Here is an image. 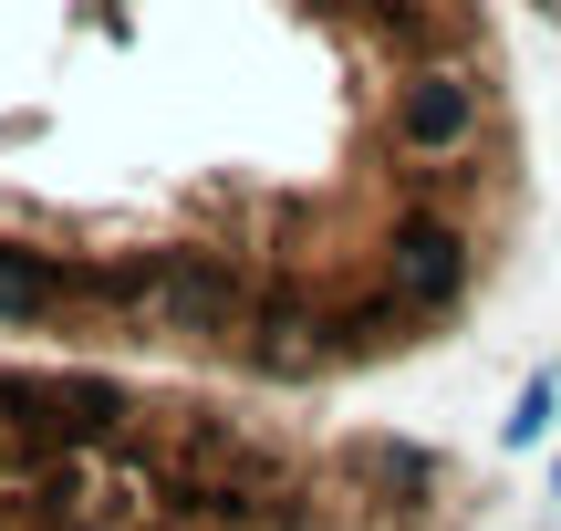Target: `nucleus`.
<instances>
[{
	"instance_id": "nucleus-1",
	"label": "nucleus",
	"mask_w": 561,
	"mask_h": 531,
	"mask_svg": "<svg viewBox=\"0 0 561 531\" xmlns=\"http://www.w3.org/2000/svg\"><path fill=\"white\" fill-rule=\"evenodd\" d=\"M541 428H551V375H530V386H520V417H510V449H530Z\"/></svg>"
},
{
	"instance_id": "nucleus-2",
	"label": "nucleus",
	"mask_w": 561,
	"mask_h": 531,
	"mask_svg": "<svg viewBox=\"0 0 561 531\" xmlns=\"http://www.w3.org/2000/svg\"><path fill=\"white\" fill-rule=\"evenodd\" d=\"M530 11H541V21H561V0H530Z\"/></svg>"
}]
</instances>
